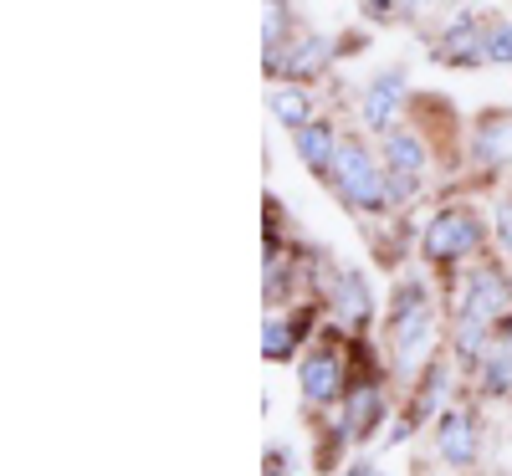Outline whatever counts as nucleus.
I'll return each instance as SVG.
<instances>
[{
  "label": "nucleus",
  "mask_w": 512,
  "mask_h": 476,
  "mask_svg": "<svg viewBox=\"0 0 512 476\" xmlns=\"http://www.w3.org/2000/svg\"><path fill=\"white\" fill-rule=\"evenodd\" d=\"M333 185H338V195H344L349 205H359V210H384V205H390V175H384V164L359 139L338 144Z\"/></svg>",
  "instance_id": "obj_1"
},
{
  "label": "nucleus",
  "mask_w": 512,
  "mask_h": 476,
  "mask_svg": "<svg viewBox=\"0 0 512 476\" xmlns=\"http://www.w3.org/2000/svg\"><path fill=\"white\" fill-rule=\"evenodd\" d=\"M390 338H395V359L400 369H420L425 359H431V343H436V318H431V302H425L415 287L395 302V318H390Z\"/></svg>",
  "instance_id": "obj_2"
},
{
  "label": "nucleus",
  "mask_w": 512,
  "mask_h": 476,
  "mask_svg": "<svg viewBox=\"0 0 512 476\" xmlns=\"http://www.w3.org/2000/svg\"><path fill=\"white\" fill-rule=\"evenodd\" d=\"M425 246V256L431 262H456V256H472L477 246H482V221L472 210H461V205H451V210H441L431 226H425V236H420Z\"/></svg>",
  "instance_id": "obj_3"
},
{
  "label": "nucleus",
  "mask_w": 512,
  "mask_h": 476,
  "mask_svg": "<svg viewBox=\"0 0 512 476\" xmlns=\"http://www.w3.org/2000/svg\"><path fill=\"white\" fill-rule=\"evenodd\" d=\"M328 62H333V47H328L323 36H297V41H287L282 52H272V57H267V67H272V72H282V77H292V82L318 77Z\"/></svg>",
  "instance_id": "obj_4"
},
{
  "label": "nucleus",
  "mask_w": 512,
  "mask_h": 476,
  "mask_svg": "<svg viewBox=\"0 0 512 476\" xmlns=\"http://www.w3.org/2000/svg\"><path fill=\"white\" fill-rule=\"evenodd\" d=\"M405 108V72H384L369 82V93H364V123L374 128V134H390V123L400 118Z\"/></svg>",
  "instance_id": "obj_5"
},
{
  "label": "nucleus",
  "mask_w": 512,
  "mask_h": 476,
  "mask_svg": "<svg viewBox=\"0 0 512 476\" xmlns=\"http://www.w3.org/2000/svg\"><path fill=\"white\" fill-rule=\"evenodd\" d=\"M436 57H441L446 67H477V62H487V26L472 21V16H461V21L441 36Z\"/></svg>",
  "instance_id": "obj_6"
},
{
  "label": "nucleus",
  "mask_w": 512,
  "mask_h": 476,
  "mask_svg": "<svg viewBox=\"0 0 512 476\" xmlns=\"http://www.w3.org/2000/svg\"><path fill=\"white\" fill-rule=\"evenodd\" d=\"M436 451L446 456V466H472L477 461V425L466 410H446L436 425Z\"/></svg>",
  "instance_id": "obj_7"
},
{
  "label": "nucleus",
  "mask_w": 512,
  "mask_h": 476,
  "mask_svg": "<svg viewBox=\"0 0 512 476\" xmlns=\"http://www.w3.org/2000/svg\"><path fill=\"white\" fill-rule=\"evenodd\" d=\"M338 144H344V139H338L328 123H318V118H313V123H303V128H292V149H297V159H303V164L313 169V175H333Z\"/></svg>",
  "instance_id": "obj_8"
},
{
  "label": "nucleus",
  "mask_w": 512,
  "mask_h": 476,
  "mask_svg": "<svg viewBox=\"0 0 512 476\" xmlns=\"http://www.w3.org/2000/svg\"><path fill=\"white\" fill-rule=\"evenodd\" d=\"M502 308H507V287H502V277H497L492 267H477L472 282H466V292H461V318L487 323V318H497Z\"/></svg>",
  "instance_id": "obj_9"
},
{
  "label": "nucleus",
  "mask_w": 512,
  "mask_h": 476,
  "mask_svg": "<svg viewBox=\"0 0 512 476\" xmlns=\"http://www.w3.org/2000/svg\"><path fill=\"white\" fill-rule=\"evenodd\" d=\"M297 379H303V395L313 405H333L338 395H344V369H338L333 354H308L303 369H297Z\"/></svg>",
  "instance_id": "obj_10"
},
{
  "label": "nucleus",
  "mask_w": 512,
  "mask_h": 476,
  "mask_svg": "<svg viewBox=\"0 0 512 476\" xmlns=\"http://www.w3.org/2000/svg\"><path fill=\"white\" fill-rule=\"evenodd\" d=\"M333 308H338V318H344L349 328H364V323L374 318L369 282H364L359 272H344V277H338V287H333Z\"/></svg>",
  "instance_id": "obj_11"
},
{
  "label": "nucleus",
  "mask_w": 512,
  "mask_h": 476,
  "mask_svg": "<svg viewBox=\"0 0 512 476\" xmlns=\"http://www.w3.org/2000/svg\"><path fill=\"white\" fill-rule=\"evenodd\" d=\"M384 164H390V175L415 185L425 175V144L410 139V134H384Z\"/></svg>",
  "instance_id": "obj_12"
},
{
  "label": "nucleus",
  "mask_w": 512,
  "mask_h": 476,
  "mask_svg": "<svg viewBox=\"0 0 512 476\" xmlns=\"http://www.w3.org/2000/svg\"><path fill=\"white\" fill-rule=\"evenodd\" d=\"M272 113H277V123H287V128H303V123H313V103H308V93L297 88V82H282V88H272Z\"/></svg>",
  "instance_id": "obj_13"
},
{
  "label": "nucleus",
  "mask_w": 512,
  "mask_h": 476,
  "mask_svg": "<svg viewBox=\"0 0 512 476\" xmlns=\"http://www.w3.org/2000/svg\"><path fill=\"white\" fill-rule=\"evenodd\" d=\"M477 154L487 164H512V118H492L477 134Z\"/></svg>",
  "instance_id": "obj_14"
},
{
  "label": "nucleus",
  "mask_w": 512,
  "mask_h": 476,
  "mask_svg": "<svg viewBox=\"0 0 512 476\" xmlns=\"http://www.w3.org/2000/svg\"><path fill=\"white\" fill-rule=\"evenodd\" d=\"M287 26H292V11H287V0H267V16H262V41H267V57L287 47Z\"/></svg>",
  "instance_id": "obj_15"
},
{
  "label": "nucleus",
  "mask_w": 512,
  "mask_h": 476,
  "mask_svg": "<svg viewBox=\"0 0 512 476\" xmlns=\"http://www.w3.org/2000/svg\"><path fill=\"white\" fill-rule=\"evenodd\" d=\"M482 384L487 389H512V343L502 338V349H492V354H482Z\"/></svg>",
  "instance_id": "obj_16"
},
{
  "label": "nucleus",
  "mask_w": 512,
  "mask_h": 476,
  "mask_svg": "<svg viewBox=\"0 0 512 476\" xmlns=\"http://www.w3.org/2000/svg\"><path fill=\"white\" fill-rule=\"evenodd\" d=\"M349 436H364V430L379 420V389H359V395L349 400Z\"/></svg>",
  "instance_id": "obj_17"
},
{
  "label": "nucleus",
  "mask_w": 512,
  "mask_h": 476,
  "mask_svg": "<svg viewBox=\"0 0 512 476\" xmlns=\"http://www.w3.org/2000/svg\"><path fill=\"white\" fill-rule=\"evenodd\" d=\"M262 354L267 359H292V323H282V318H267V328H262Z\"/></svg>",
  "instance_id": "obj_18"
},
{
  "label": "nucleus",
  "mask_w": 512,
  "mask_h": 476,
  "mask_svg": "<svg viewBox=\"0 0 512 476\" xmlns=\"http://www.w3.org/2000/svg\"><path fill=\"white\" fill-rule=\"evenodd\" d=\"M487 62L512 67V21H492L487 26Z\"/></svg>",
  "instance_id": "obj_19"
},
{
  "label": "nucleus",
  "mask_w": 512,
  "mask_h": 476,
  "mask_svg": "<svg viewBox=\"0 0 512 476\" xmlns=\"http://www.w3.org/2000/svg\"><path fill=\"white\" fill-rule=\"evenodd\" d=\"M410 11V0H364V16L369 21H400Z\"/></svg>",
  "instance_id": "obj_20"
},
{
  "label": "nucleus",
  "mask_w": 512,
  "mask_h": 476,
  "mask_svg": "<svg viewBox=\"0 0 512 476\" xmlns=\"http://www.w3.org/2000/svg\"><path fill=\"white\" fill-rule=\"evenodd\" d=\"M497 241H502V251L512 256V205H497Z\"/></svg>",
  "instance_id": "obj_21"
},
{
  "label": "nucleus",
  "mask_w": 512,
  "mask_h": 476,
  "mask_svg": "<svg viewBox=\"0 0 512 476\" xmlns=\"http://www.w3.org/2000/svg\"><path fill=\"white\" fill-rule=\"evenodd\" d=\"M344 476H384V471H379V466H349Z\"/></svg>",
  "instance_id": "obj_22"
},
{
  "label": "nucleus",
  "mask_w": 512,
  "mask_h": 476,
  "mask_svg": "<svg viewBox=\"0 0 512 476\" xmlns=\"http://www.w3.org/2000/svg\"><path fill=\"white\" fill-rule=\"evenodd\" d=\"M502 338H507V343H512V323H507V333H502Z\"/></svg>",
  "instance_id": "obj_23"
},
{
  "label": "nucleus",
  "mask_w": 512,
  "mask_h": 476,
  "mask_svg": "<svg viewBox=\"0 0 512 476\" xmlns=\"http://www.w3.org/2000/svg\"><path fill=\"white\" fill-rule=\"evenodd\" d=\"M267 476H282V471H267Z\"/></svg>",
  "instance_id": "obj_24"
},
{
  "label": "nucleus",
  "mask_w": 512,
  "mask_h": 476,
  "mask_svg": "<svg viewBox=\"0 0 512 476\" xmlns=\"http://www.w3.org/2000/svg\"><path fill=\"white\" fill-rule=\"evenodd\" d=\"M410 6H420V0H410Z\"/></svg>",
  "instance_id": "obj_25"
}]
</instances>
